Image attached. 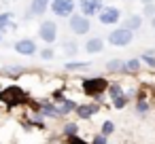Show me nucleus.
Masks as SVG:
<instances>
[{"label":"nucleus","mask_w":155,"mask_h":144,"mask_svg":"<svg viewBox=\"0 0 155 144\" xmlns=\"http://www.w3.org/2000/svg\"><path fill=\"white\" fill-rule=\"evenodd\" d=\"M81 89H83V93H85V95H89V98H94L96 102H100V100H102V93H106V89H108V81H106L104 76L83 78Z\"/></svg>","instance_id":"f257e3e1"},{"label":"nucleus","mask_w":155,"mask_h":144,"mask_svg":"<svg viewBox=\"0 0 155 144\" xmlns=\"http://www.w3.org/2000/svg\"><path fill=\"white\" fill-rule=\"evenodd\" d=\"M132 40H134V32L127 30L125 26H117V28H113V30L108 32V36H106V43H108L110 47H119V49L132 45Z\"/></svg>","instance_id":"f03ea898"},{"label":"nucleus","mask_w":155,"mask_h":144,"mask_svg":"<svg viewBox=\"0 0 155 144\" xmlns=\"http://www.w3.org/2000/svg\"><path fill=\"white\" fill-rule=\"evenodd\" d=\"M68 28H70V32H72L74 36H87V34L91 32V19L74 11V13L68 17Z\"/></svg>","instance_id":"7ed1b4c3"},{"label":"nucleus","mask_w":155,"mask_h":144,"mask_svg":"<svg viewBox=\"0 0 155 144\" xmlns=\"http://www.w3.org/2000/svg\"><path fill=\"white\" fill-rule=\"evenodd\" d=\"M58 34H60V30H58V24L53 19H43L41 21V26H38V38L45 45L58 43Z\"/></svg>","instance_id":"20e7f679"},{"label":"nucleus","mask_w":155,"mask_h":144,"mask_svg":"<svg viewBox=\"0 0 155 144\" xmlns=\"http://www.w3.org/2000/svg\"><path fill=\"white\" fill-rule=\"evenodd\" d=\"M49 9L55 17L60 19H68L74 11H77V2L74 0H51L49 2Z\"/></svg>","instance_id":"39448f33"},{"label":"nucleus","mask_w":155,"mask_h":144,"mask_svg":"<svg viewBox=\"0 0 155 144\" xmlns=\"http://www.w3.org/2000/svg\"><path fill=\"white\" fill-rule=\"evenodd\" d=\"M98 17V21L102 24V26H117L119 21H121V9L119 7H102V11L96 15Z\"/></svg>","instance_id":"423d86ee"},{"label":"nucleus","mask_w":155,"mask_h":144,"mask_svg":"<svg viewBox=\"0 0 155 144\" xmlns=\"http://www.w3.org/2000/svg\"><path fill=\"white\" fill-rule=\"evenodd\" d=\"M13 49L15 53L19 55H26V57H32V55H38V45L34 38H19L13 43Z\"/></svg>","instance_id":"0eeeda50"},{"label":"nucleus","mask_w":155,"mask_h":144,"mask_svg":"<svg viewBox=\"0 0 155 144\" xmlns=\"http://www.w3.org/2000/svg\"><path fill=\"white\" fill-rule=\"evenodd\" d=\"M77 7H79V13H81V15H85V17L91 19V17H96V15L102 11L104 0H79Z\"/></svg>","instance_id":"6e6552de"},{"label":"nucleus","mask_w":155,"mask_h":144,"mask_svg":"<svg viewBox=\"0 0 155 144\" xmlns=\"http://www.w3.org/2000/svg\"><path fill=\"white\" fill-rule=\"evenodd\" d=\"M100 104L98 102H94V104H77V108H74V114L81 119V121H89L94 114H98L100 112Z\"/></svg>","instance_id":"1a4fd4ad"},{"label":"nucleus","mask_w":155,"mask_h":144,"mask_svg":"<svg viewBox=\"0 0 155 144\" xmlns=\"http://www.w3.org/2000/svg\"><path fill=\"white\" fill-rule=\"evenodd\" d=\"M104 47H106V38H102V36H89V38L85 40V45H83L85 53H89V55H98V53H102Z\"/></svg>","instance_id":"9d476101"},{"label":"nucleus","mask_w":155,"mask_h":144,"mask_svg":"<svg viewBox=\"0 0 155 144\" xmlns=\"http://www.w3.org/2000/svg\"><path fill=\"white\" fill-rule=\"evenodd\" d=\"M36 108H38V112H41L45 119H62V114H60V110H58V104L51 102V100H41Z\"/></svg>","instance_id":"9b49d317"},{"label":"nucleus","mask_w":155,"mask_h":144,"mask_svg":"<svg viewBox=\"0 0 155 144\" xmlns=\"http://www.w3.org/2000/svg\"><path fill=\"white\" fill-rule=\"evenodd\" d=\"M49 2H51V0H32L26 17H43L49 11Z\"/></svg>","instance_id":"f8f14e48"},{"label":"nucleus","mask_w":155,"mask_h":144,"mask_svg":"<svg viewBox=\"0 0 155 144\" xmlns=\"http://www.w3.org/2000/svg\"><path fill=\"white\" fill-rule=\"evenodd\" d=\"M17 28V24H15V15L11 13V11H5V13H0V32H11V30H15Z\"/></svg>","instance_id":"ddd939ff"},{"label":"nucleus","mask_w":155,"mask_h":144,"mask_svg":"<svg viewBox=\"0 0 155 144\" xmlns=\"http://www.w3.org/2000/svg\"><path fill=\"white\" fill-rule=\"evenodd\" d=\"M134 110H136V114H138V117H144V114H149V112H151V102L144 98V93H142V91H140V93H138V98H136Z\"/></svg>","instance_id":"4468645a"},{"label":"nucleus","mask_w":155,"mask_h":144,"mask_svg":"<svg viewBox=\"0 0 155 144\" xmlns=\"http://www.w3.org/2000/svg\"><path fill=\"white\" fill-rule=\"evenodd\" d=\"M106 72L108 74H125V59H108L106 62Z\"/></svg>","instance_id":"2eb2a0df"},{"label":"nucleus","mask_w":155,"mask_h":144,"mask_svg":"<svg viewBox=\"0 0 155 144\" xmlns=\"http://www.w3.org/2000/svg\"><path fill=\"white\" fill-rule=\"evenodd\" d=\"M55 104H58V110H60L62 117H68V114L74 112V108H77V102H74V100H68V98H62V100H58Z\"/></svg>","instance_id":"dca6fc26"},{"label":"nucleus","mask_w":155,"mask_h":144,"mask_svg":"<svg viewBox=\"0 0 155 144\" xmlns=\"http://www.w3.org/2000/svg\"><path fill=\"white\" fill-rule=\"evenodd\" d=\"M87 68H91V62H66L64 64V70L66 72H81V70H87Z\"/></svg>","instance_id":"f3484780"},{"label":"nucleus","mask_w":155,"mask_h":144,"mask_svg":"<svg viewBox=\"0 0 155 144\" xmlns=\"http://www.w3.org/2000/svg\"><path fill=\"white\" fill-rule=\"evenodd\" d=\"M142 19H144L142 15H136V13H134V15H130V17L125 19V24H123V26H125L127 30L136 32V30H140V28H142Z\"/></svg>","instance_id":"a211bd4d"},{"label":"nucleus","mask_w":155,"mask_h":144,"mask_svg":"<svg viewBox=\"0 0 155 144\" xmlns=\"http://www.w3.org/2000/svg\"><path fill=\"white\" fill-rule=\"evenodd\" d=\"M140 70H142V62L138 57L125 59V74H138Z\"/></svg>","instance_id":"6ab92c4d"},{"label":"nucleus","mask_w":155,"mask_h":144,"mask_svg":"<svg viewBox=\"0 0 155 144\" xmlns=\"http://www.w3.org/2000/svg\"><path fill=\"white\" fill-rule=\"evenodd\" d=\"M138 59H140L144 66H149V68L155 70V49H147V51H142V53L138 55Z\"/></svg>","instance_id":"aec40b11"},{"label":"nucleus","mask_w":155,"mask_h":144,"mask_svg":"<svg viewBox=\"0 0 155 144\" xmlns=\"http://www.w3.org/2000/svg\"><path fill=\"white\" fill-rule=\"evenodd\" d=\"M121 93H125V89H123V85H121V83H108V89H106V95H108L110 100H115V98H119Z\"/></svg>","instance_id":"412c9836"},{"label":"nucleus","mask_w":155,"mask_h":144,"mask_svg":"<svg viewBox=\"0 0 155 144\" xmlns=\"http://www.w3.org/2000/svg\"><path fill=\"white\" fill-rule=\"evenodd\" d=\"M62 133H64L66 138L79 136V125H77L74 121H66V123H64V127H62Z\"/></svg>","instance_id":"4be33fe9"},{"label":"nucleus","mask_w":155,"mask_h":144,"mask_svg":"<svg viewBox=\"0 0 155 144\" xmlns=\"http://www.w3.org/2000/svg\"><path fill=\"white\" fill-rule=\"evenodd\" d=\"M62 49H64V53H66L68 57H74V55L79 53V45H77L74 40H66V43L62 45Z\"/></svg>","instance_id":"5701e85b"},{"label":"nucleus","mask_w":155,"mask_h":144,"mask_svg":"<svg viewBox=\"0 0 155 144\" xmlns=\"http://www.w3.org/2000/svg\"><path fill=\"white\" fill-rule=\"evenodd\" d=\"M130 100H132V98H130L127 93H121L119 98H115V100H110V102H113V106H115L117 110H123V108L130 104Z\"/></svg>","instance_id":"b1692460"},{"label":"nucleus","mask_w":155,"mask_h":144,"mask_svg":"<svg viewBox=\"0 0 155 144\" xmlns=\"http://www.w3.org/2000/svg\"><path fill=\"white\" fill-rule=\"evenodd\" d=\"M115 129H117V127H115V123H113L110 119H106V121L102 123V127H100V133H102V136H106V138H110V136L115 133Z\"/></svg>","instance_id":"393cba45"},{"label":"nucleus","mask_w":155,"mask_h":144,"mask_svg":"<svg viewBox=\"0 0 155 144\" xmlns=\"http://www.w3.org/2000/svg\"><path fill=\"white\" fill-rule=\"evenodd\" d=\"M38 55H41V59L51 62V59L55 57V51H53V47H51V45H47V47H43V49L38 51Z\"/></svg>","instance_id":"a878e982"},{"label":"nucleus","mask_w":155,"mask_h":144,"mask_svg":"<svg viewBox=\"0 0 155 144\" xmlns=\"http://www.w3.org/2000/svg\"><path fill=\"white\" fill-rule=\"evenodd\" d=\"M155 15V2H147V5H142V17L144 19H151Z\"/></svg>","instance_id":"bb28decb"},{"label":"nucleus","mask_w":155,"mask_h":144,"mask_svg":"<svg viewBox=\"0 0 155 144\" xmlns=\"http://www.w3.org/2000/svg\"><path fill=\"white\" fill-rule=\"evenodd\" d=\"M89 144H108V138L106 136H102V133H96L94 138H91V142Z\"/></svg>","instance_id":"cd10ccee"},{"label":"nucleus","mask_w":155,"mask_h":144,"mask_svg":"<svg viewBox=\"0 0 155 144\" xmlns=\"http://www.w3.org/2000/svg\"><path fill=\"white\" fill-rule=\"evenodd\" d=\"M149 24H151V28H153V30H155V15H153V17H151V19H149Z\"/></svg>","instance_id":"c85d7f7f"},{"label":"nucleus","mask_w":155,"mask_h":144,"mask_svg":"<svg viewBox=\"0 0 155 144\" xmlns=\"http://www.w3.org/2000/svg\"><path fill=\"white\" fill-rule=\"evenodd\" d=\"M140 5H147V2H155V0H138Z\"/></svg>","instance_id":"c756f323"},{"label":"nucleus","mask_w":155,"mask_h":144,"mask_svg":"<svg viewBox=\"0 0 155 144\" xmlns=\"http://www.w3.org/2000/svg\"><path fill=\"white\" fill-rule=\"evenodd\" d=\"M0 43H2V32H0Z\"/></svg>","instance_id":"7c9ffc66"}]
</instances>
